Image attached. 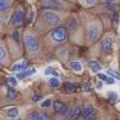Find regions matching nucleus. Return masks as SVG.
Returning <instances> with one entry per match:
<instances>
[{
    "mask_svg": "<svg viewBox=\"0 0 120 120\" xmlns=\"http://www.w3.org/2000/svg\"><path fill=\"white\" fill-rule=\"evenodd\" d=\"M69 14L70 12L41 8L36 15L35 23H33V29L38 35H46L51 30L64 25Z\"/></svg>",
    "mask_w": 120,
    "mask_h": 120,
    "instance_id": "f257e3e1",
    "label": "nucleus"
},
{
    "mask_svg": "<svg viewBox=\"0 0 120 120\" xmlns=\"http://www.w3.org/2000/svg\"><path fill=\"white\" fill-rule=\"evenodd\" d=\"M80 18L84 30V37L87 45H93L96 42H99L102 38V36L105 35V26L102 20L95 14L87 11H82L80 13Z\"/></svg>",
    "mask_w": 120,
    "mask_h": 120,
    "instance_id": "f03ea898",
    "label": "nucleus"
},
{
    "mask_svg": "<svg viewBox=\"0 0 120 120\" xmlns=\"http://www.w3.org/2000/svg\"><path fill=\"white\" fill-rule=\"evenodd\" d=\"M69 33L64 25L58 26L54 30L48 32L43 37V44L48 48H58L61 45H64L69 41Z\"/></svg>",
    "mask_w": 120,
    "mask_h": 120,
    "instance_id": "7ed1b4c3",
    "label": "nucleus"
},
{
    "mask_svg": "<svg viewBox=\"0 0 120 120\" xmlns=\"http://www.w3.org/2000/svg\"><path fill=\"white\" fill-rule=\"evenodd\" d=\"M23 46L26 51L27 56L35 57L41 52V41L38 38V33L31 30L30 27H25L23 30Z\"/></svg>",
    "mask_w": 120,
    "mask_h": 120,
    "instance_id": "20e7f679",
    "label": "nucleus"
},
{
    "mask_svg": "<svg viewBox=\"0 0 120 120\" xmlns=\"http://www.w3.org/2000/svg\"><path fill=\"white\" fill-rule=\"evenodd\" d=\"M64 26L67 27L68 30V33H69V38L74 42L77 43V39L79 38H84V30H83V26H82V22H81V18H80V14L76 13V12H70L68 19L65 20L64 23Z\"/></svg>",
    "mask_w": 120,
    "mask_h": 120,
    "instance_id": "39448f33",
    "label": "nucleus"
},
{
    "mask_svg": "<svg viewBox=\"0 0 120 120\" xmlns=\"http://www.w3.org/2000/svg\"><path fill=\"white\" fill-rule=\"evenodd\" d=\"M38 6L41 8H49L62 12H71L75 8V4L65 0H38Z\"/></svg>",
    "mask_w": 120,
    "mask_h": 120,
    "instance_id": "423d86ee",
    "label": "nucleus"
},
{
    "mask_svg": "<svg viewBox=\"0 0 120 120\" xmlns=\"http://www.w3.org/2000/svg\"><path fill=\"white\" fill-rule=\"evenodd\" d=\"M26 19V14H25V10L22 5H15V7H13V13L10 20V25L8 29H18L20 26L24 25Z\"/></svg>",
    "mask_w": 120,
    "mask_h": 120,
    "instance_id": "0eeeda50",
    "label": "nucleus"
},
{
    "mask_svg": "<svg viewBox=\"0 0 120 120\" xmlns=\"http://www.w3.org/2000/svg\"><path fill=\"white\" fill-rule=\"evenodd\" d=\"M114 46V35L111 32H105L101 38V50L105 54H111Z\"/></svg>",
    "mask_w": 120,
    "mask_h": 120,
    "instance_id": "6e6552de",
    "label": "nucleus"
},
{
    "mask_svg": "<svg viewBox=\"0 0 120 120\" xmlns=\"http://www.w3.org/2000/svg\"><path fill=\"white\" fill-rule=\"evenodd\" d=\"M52 107H54V111L55 113L58 115V116H62V118H69L70 113H71V108L68 107L64 102L60 101V100H55L54 104H52Z\"/></svg>",
    "mask_w": 120,
    "mask_h": 120,
    "instance_id": "1a4fd4ad",
    "label": "nucleus"
},
{
    "mask_svg": "<svg viewBox=\"0 0 120 120\" xmlns=\"http://www.w3.org/2000/svg\"><path fill=\"white\" fill-rule=\"evenodd\" d=\"M11 61V52L7 46V43L5 39H1L0 42V63L1 65H8Z\"/></svg>",
    "mask_w": 120,
    "mask_h": 120,
    "instance_id": "9d476101",
    "label": "nucleus"
},
{
    "mask_svg": "<svg viewBox=\"0 0 120 120\" xmlns=\"http://www.w3.org/2000/svg\"><path fill=\"white\" fill-rule=\"evenodd\" d=\"M55 55L61 62L67 63L68 61H69V58H70V48L68 46L67 44L61 45V46L55 49Z\"/></svg>",
    "mask_w": 120,
    "mask_h": 120,
    "instance_id": "9b49d317",
    "label": "nucleus"
},
{
    "mask_svg": "<svg viewBox=\"0 0 120 120\" xmlns=\"http://www.w3.org/2000/svg\"><path fill=\"white\" fill-rule=\"evenodd\" d=\"M119 5H107V4H100L94 7L95 13H104V14H114L119 12Z\"/></svg>",
    "mask_w": 120,
    "mask_h": 120,
    "instance_id": "f8f14e48",
    "label": "nucleus"
},
{
    "mask_svg": "<svg viewBox=\"0 0 120 120\" xmlns=\"http://www.w3.org/2000/svg\"><path fill=\"white\" fill-rule=\"evenodd\" d=\"M94 113H95L94 106L90 105V104H87V105L83 107V113H82L81 118H82V120H89L94 115Z\"/></svg>",
    "mask_w": 120,
    "mask_h": 120,
    "instance_id": "ddd939ff",
    "label": "nucleus"
},
{
    "mask_svg": "<svg viewBox=\"0 0 120 120\" xmlns=\"http://www.w3.org/2000/svg\"><path fill=\"white\" fill-rule=\"evenodd\" d=\"M27 69V62L25 60H19V61H17L15 63L12 64L11 67V70L12 71H15V73H18V71H24Z\"/></svg>",
    "mask_w": 120,
    "mask_h": 120,
    "instance_id": "4468645a",
    "label": "nucleus"
},
{
    "mask_svg": "<svg viewBox=\"0 0 120 120\" xmlns=\"http://www.w3.org/2000/svg\"><path fill=\"white\" fill-rule=\"evenodd\" d=\"M0 13H1V19H0L1 27H4L5 25L8 26V25H10V20H11V17H12V13H13V8L7 10V11H5V12H0Z\"/></svg>",
    "mask_w": 120,
    "mask_h": 120,
    "instance_id": "2eb2a0df",
    "label": "nucleus"
},
{
    "mask_svg": "<svg viewBox=\"0 0 120 120\" xmlns=\"http://www.w3.org/2000/svg\"><path fill=\"white\" fill-rule=\"evenodd\" d=\"M77 3L83 8H94L100 5V0H77Z\"/></svg>",
    "mask_w": 120,
    "mask_h": 120,
    "instance_id": "dca6fc26",
    "label": "nucleus"
},
{
    "mask_svg": "<svg viewBox=\"0 0 120 120\" xmlns=\"http://www.w3.org/2000/svg\"><path fill=\"white\" fill-rule=\"evenodd\" d=\"M15 3V0H0V12L11 10Z\"/></svg>",
    "mask_w": 120,
    "mask_h": 120,
    "instance_id": "f3484780",
    "label": "nucleus"
},
{
    "mask_svg": "<svg viewBox=\"0 0 120 120\" xmlns=\"http://www.w3.org/2000/svg\"><path fill=\"white\" fill-rule=\"evenodd\" d=\"M4 115H6L7 118L10 119H15V118H18L19 115V109L17 108V107H10V108H6L4 111Z\"/></svg>",
    "mask_w": 120,
    "mask_h": 120,
    "instance_id": "a211bd4d",
    "label": "nucleus"
},
{
    "mask_svg": "<svg viewBox=\"0 0 120 120\" xmlns=\"http://www.w3.org/2000/svg\"><path fill=\"white\" fill-rule=\"evenodd\" d=\"M68 67L75 73H81L83 70V67H82V63L80 61H70L68 63Z\"/></svg>",
    "mask_w": 120,
    "mask_h": 120,
    "instance_id": "6ab92c4d",
    "label": "nucleus"
},
{
    "mask_svg": "<svg viewBox=\"0 0 120 120\" xmlns=\"http://www.w3.org/2000/svg\"><path fill=\"white\" fill-rule=\"evenodd\" d=\"M82 113H83V106L79 105V106H76V107H74V108L71 109V113H70L69 118L73 119V120H75V119L80 118V116L82 115Z\"/></svg>",
    "mask_w": 120,
    "mask_h": 120,
    "instance_id": "aec40b11",
    "label": "nucleus"
},
{
    "mask_svg": "<svg viewBox=\"0 0 120 120\" xmlns=\"http://www.w3.org/2000/svg\"><path fill=\"white\" fill-rule=\"evenodd\" d=\"M88 67H89V69L92 70V71H94V73H99L100 70H101V64H100V62H98L96 60H92V61H89L88 62Z\"/></svg>",
    "mask_w": 120,
    "mask_h": 120,
    "instance_id": "412c9836",
    "label": "nucleus"
},
{
    "mask_svg": "<svg viewBox=\"0 0 120 120\" xmlns=\"http://www.w3.org/2000/svg\"><path fill=\"white\" fill-rule=\"evenodd\" d=\"M15 94H17L15 89L8 87L6 93H5V98H6V100H13V99H15Z\"/></svg>",
    "mask_w": 120,
    "mask_h": 120,
    "instance_id": "4be33fe9",
    "label": "nucleus"
},
{
    "mask_svg": "<svg viewBox=\"0 0 120 120\" xmlns=\"http://www.w3.org/2000/svg\"><path fill=\"white\" fill-rule=\"evenodd\" d=\"M6 82H7V84H8L10 88H15L17 84H18V80H17L14 76H8V77H6Z\"/></svg>",
    "mask_w": 120,
    "mask_h": 120,
    "instance_id": "5701e85b",
    "label": "nucleus"
},
{
    "mask_svg": "<svg viewBox=\"0 0 120 120\" xmlns=\"http://www.w3.org/2000/svg\"><path fill=\"white\" fill-rule=\"evenodd\" d=\"M44 74H45L46 76L51 75V76H52V77H57V76H58V73H57V70L55 69L54 67H48L46 69L44 70Z\"/></svg>",
    "mask_w": 120,
    "mask_h": 120,
    "instance_id": "b1692460",
    "label": "nucleus"
},
{
    "mask_svg": "<svg viewBox=\"0 0 120 120\" xmlns=\"http://www.w3.org/2000/svg\"><path fill=\"white\" fill-rule=\"evenodd\" d=\"M35 73H36V69H26V70H24V71H22V73L18 74V79L27 77V76H30V75H32V74H35Z\"/></svg>",
    "mask_w": 120,
    "mask_h": 120,
    "instance_id": "393cba45",
    "label": "nucleus"
},
{
    "mask_svg": "<svg viewBox=\"0 0 120 120\" xmlns=\"http://www.w3.org/2000/svg\"><path fill=\"white\" fill-rule=\"evenodd\" d=\"M107 75L113 77V79H116V80H120V73L115 69H108L107 70Z\"/></svg>",
    "mask_w": 120,
    "mask_h": 120,
    "instance_id": "a878e982",
    "label": "nucleus"
},
{
    "mask_svg": "<svg viewBox=\"0 0 120 120\" xmlns=\"http://www.w3.org/2000/svg\"><path fill=\"white\" fill-rule=\"evenodd\" d=\"M49 84L51 86V87L57 88V87H60V86H61V81L58 80V77H51L49 80Z\"/></svg>",
    "mask_w": 120,
    "mask_h": 120,
    "instance_id": "bb28decb",
    "label": "nucleus"
},
{
    "mask_svg": "<svg viewBox=\"0 0 120 120\" xmlns=\"http://www.w3.org/2000/svg\"><path fill=\"white\" fill-rule=\"evenodd\" d=\"M52 104H54V102H52V100H51V99H45V100H43V101L41 102V106H42L43 108H49Z\"/></svg>",
    "mask_w": 120,
    "mask_h": 120,
    "instance_id": "cd10ccee",
    "label": "nucleus"
},
{
    "mask_svg": "<svg viewBox=\"0 0 120 120\" xmlns=\"http://www.w3.org/2000/svg\"><path fill=\"white\" fill-rule=\"evenodd\" d=\"M100 4H107V5H120V0H100Z\"/></svg>",
    "mask_w": 120,
    "mask_h": 120,
    "instance_id": "c85d7f7f",
    "label": "nucleus"
},
{
    "mask_svg": "<svg viewBox=\"0 0 120 120\" xmlns=\"http://www.w3.org/2000/svg\"><path fill=\"white\" fill-rule=\"evenodd\" d=\"M107 95H108V100L111 102H115L116 99H118V93L116 92H109Z\"/></svg>",
    "mask_w": 120,
    "mask_h": 120,
    "instance_id": "c756f323",
    "label": "nucleus"
},
{
    "mask_svg": "<svg viewBox=\"0 0 120 120\" xmlns=\"http://www.w3.org/2000/svg\"><path fill=\"white\" fill-rule=\"evenodd\" d=\"M27 120H39V112H32L31 114H29Z\"/></svg>",
    "mask_w": 120,
    "mask_h": 120,
    "instance_id": "7c9ffc66",
    "label": "nucleus"
},
{
    "mask_svg": "<svg viewBox=\"0 0 120 120\" xmlns=\"http://www.w3.org/2000/svg\"><path fill=\"white\" fill-rule=\"evenodd\" d=\"M118 23H119V12L113 14V25H114L115 29L118 27Z\"/></svg>",
    "mask_w": 120,
    "mask_h": 120,
    "instance_id": "2f4dec72",
    "label": "nucleus"
},
{
    "mask_svg": "<svg viewBox=\"0 0 120 120\" xmlns=\"http://www.w3.org/2000/svg\"><path fill=\"white\" fill-rule=\"evenodd\" d=\"M65 88H67L68 90H75V89H76V86H75V83L67 82V83H65Z\"/></svg>",
    "mask_w": 120,
    "mask_h": 120,
    "instance_id": "473e14b6",
    "label": "nucleus"
},
{
    "mask_svg": "<svg viewBox=\"0 0 120 120\" xmlns=\"http://www.w3.org/2000/svg\"><path fill=\"white\" fill-rule=\"evenodd\" d=\"M90 89H92V87L89 86V83H88V82L82 83V90H84V92H90Z\"/></svg>",
    "mask_w": 120,
    "mask_h": 120,
    "instance_id": "72a5a7b5",
    "label": "nucleus"
},
{
    "mask_svg": "<svg viewBox=\"0 0 120 120\" xmlns=\"http://www.w3.org/2000/svg\"><path fill=\"white\" fill-rule=\"evenodd\" d=\"M98 79H99L100 81H105V82H106V80L108 79V75H107V74H102V73H99V74H98Z\"/></svg>",
    "mask_w": 120,
    "mask_h": 120,
    "instance_id": "f704fd0d",
    "label": "nucleus"
},
{
    "mask_svg": "<svg viewBox=\"0 0 120 120\" xmlns=\"http://www.w3.org/2000/svg\"><path fill=\"white\" fill-rule=\"evenodd\" d=\"M39 120H50V119H49V116L46 115V113L39 112Z\"/></svg>",
    "mask_w": 120,
    "mask_h": 120,
    "instance_id": "c9c22d12",
    "label": "nucleus"
},
{
    "mask_svg": "<svg viewBox=\"0 0 120 120\" xmlns=\"http://www.w3.org/2000/svg\"><path fill=\"white\" fill-rule=\"evenodd\" d=\"M114 82H115V80L113 77H111V76H108V79L106 80V83L107 84H114Z\"/></svg>",
    "mask_w": 120,
    "mask_h": 120,
    "instance_id": "e433bc0d",
    "label": "nucleus"
},
{
    "mask_svg": "<svg viewBox=\"0 0 120 120\" xmlns=\"http://www.w3.org/2000/svg\"><path fill=\"white\" fill-rule=\"evenodd\" d=\"M39 100H41V96H38V95L32 98V101H35V102H36V101H39Z\"/></svg>",
    "mask_w": 120,
    "mask_h": 120,
    "instance_id": "4c0bfd02",
    "label": "nucleus"
},
{
    "mask_svg": "<svg viewBox=\"0 0 120 120\" xmlns=\"http://www.w3.org/2000/svg\"><path fill=\"white\" fill-rule=\"evenodd\" d=\"M102 84H104V83H102V81H99L98 84H96V86H98V88H102Z\"/></svg>",
    "mask_w": 120,
    "mask_h": 120,
    "instance_id": "58836bf2",
    "label": "nucleus"
},
{
    "mask_svg": "<svg viewBox=\"0 0 120 120\" xmlns=\"http://www.w3.org/2000/svg\"><path fill=\"white\" fill-rule=\"evenodd\" d=\"M65 1H69L71 4H75V3H77V0H65Z\"/></svg>",
    "mask_w": 120,
    "mask_h": 120,
    "instance_id": "ea45409f",
    "label": "nucleus"
}]
</instances>
